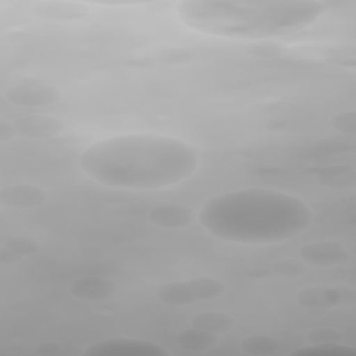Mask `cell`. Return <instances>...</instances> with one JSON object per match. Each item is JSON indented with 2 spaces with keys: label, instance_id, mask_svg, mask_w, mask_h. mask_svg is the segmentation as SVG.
<instances>
[{
  "label": "cell",
  "instance_id": "1",
  "mask_svg": "<svg viewBox=\"0 0 356 356\" xmlns=\"http://www.w3.org/2000/svg\"><path fill=\"white\" fill-rule=\"evenodd\" d=\"M79 170L93 182L121 191H163L195 175L197 150L163 134L132 132L100 139L82 150Z\"/></svg>",
  "mask_w": 356,
  "mask_h": 356
},
{
  "label": "cell",
  "instance_id": "2",
  "mask_svg": "<svg viewBox=\"0 0 356 356\" xmlns=\"http://www.w3.org/2000/svg\"><path fill=\"white\" fill-rule=\"evenodd\" d=\"M197 220L220 241L264 246L305 232L313 221V210L295 195L246 188L211 196L200 207Z\"/></svg>",
  "mask_w": 356,
  "mask_h": 356
},
{
  "label": "cell",
  "instance_id": "3",
  "mask_svg": "<svg viewBox=\"0 0 356 356\" xmlns=\"http://www.w3.org/2000/svg\"><path fill=\"white\" fill-rule=\"evenodd\" d=\"M327 11L318 0H184L179 21L189 29L231 39H271L312 26Z\"/></svg>",
  "mask_w": 356,
  "mask_h": 356
},
{
  "label": "cell",
  "instance_id": "4",
  "mask_svg": "<svg viewBox=\"0 0 356 356\" xmlns=\"http://www.w3.org/2000/svg\"><path fill=\"white\" fill-rule=\"evenodd\" d=\"M227 291L225 284L214 277H193L163 284L157 298L170 306H188L197 302L216 300Z\"/></svg>",
  "mask_w": 356,
  "mask_h": 356
},
{
  "label": "cell",
  "instance_id": "5",
  "mask_svg": "<svg viewBox=\"0 0 356 356\" xmlns=\"http://www.w3.org/2000/svg\"><path fill=\"white\" fill-rule=\"evenodd\" d=\"M82 353L86 356H167L170 350L150 339L114 337L86 346Z\"/></svg>",
  "mask_w": 356,
  "mask_h": 356
},
{
  "label": "cell",
  "instance_id": "6",
  "mask_svg": "<svg viewBox=\"0 0 356 356\" xmlns=\"http://www.w3.org/2000/svg\"><path fill=\"white\" fill-rule=\"evenodd\" d=\"M61 96L63 93L57 86L40 82L15 83L4 92V97L8 103L26 108H43L53 106L60 102Z\"/></svg>",
  "mask_w": 356,
  "mask_h": 356
},
{
  "label": "cell",
  "instance_id": "7",
  "mask_svg": "<svg viewBox=\"0 0 356 356\" xmlns=\"http://www.w3.org/2000/svg\"><path fill=\"white\" fill-rule=\"evenodd\" d=\"M296 303L307 310H331L341 305L353 303L352 289H339L328 285H310L299 289L295 295Z\"/></svg>",
  "mask_w": 356,
  "mask_h": 356
},
{
  "label": "cell",
  "instance_id": "8",
  "mask_svg": "<svg viewBox=\"0 0 356 356\" xmlns=\"http://www.w3.org/2000/svg\"><path fill=\"white\" fill-rule=\"evenodd\" d=\"M299 259L307 266L334 267L350 260L349 249L334 239H321L303 245L299 249Z\"/></svg>",
  "mask_w": 356,
  "mask_h": 356
},
{
  "label": "cell",
  "instance_id": "9",
  "mask_svg": "<svg viewBox=\"0 0 356 356\" xmlns=\"http://www.w3.org/2000/svg\"><path fill=\"white\" fill-rule=\"evenodd\" d=\"M89 6L72 0H40L31 6V14L46 22H74L89 15Z\"/></svg>",
  "mask_w": 356,
  "mask_h": 356
},
{
  "label": "cell",
  "instance_id": "10",
  "mask_svg": "<svg viewBox=\"0 0 356 356\" xmlns=\"http://www.w3.org/2000/svg\"><path fill=\"white\" fill-rule=\"evenodd\" d=\"M17 135L28 139H54L64 134L63 120L49 114H28L14 121Z\"/></svg>",
  "mask_w": 356,
  "mask_h": 356
},
{
  "label": "cell",
  "instance_id": "11",
  "mask_svg": "<svg viewBox=\"0 0 356 356\" xmlns=\"http://www.w3.org/2000/svg\"><path fill=\"white\" fill-rule=\"evenodd\" d=\"M70 293L72 298L82 302H106L117 293V284L107 277L86 275L76 278L70 285Z\"/></svg>",
  "mask_w": 356,
  "mask_h": 356
},
{
  "label": "cell",
  "instance_id": "12",
  "mask_svg": "<svg viewBox=\"0 0 356 356\" xmlns=\"http://www.w3.org/2000/svg\"><path fill=\"white\" fill-rule=\"evenodd\" d=\"M196 218L197 214L192 207L178 203L159 204L147 211L149 222L163 229H181L189 227Z\"/></svg>",
  "mask_w": 356,
  "mask_h": 356
},
{
  "label": "cell",
  "instance_id": "13",
  "mask_svg": "<svg viewBox=\"0 0 356 356\" xmlns=\"http://www.w3.org/2000/svg\"><path fill=\"white\" fill-rule=\"evenodd\" d=\"M47 200V192L32 184H11L0 189V203L10 209H35Z\"/></svg>",
  "mask_w": 356,
  "mask_h": 356
},
{
  "label": "cell",
  "instance_id": "14",
  "mask_svg": "<svg viewBox=\"0 0 356 356\" xmlns=\"http://www.w3.org/2000/svg\"><path fill=\"white\" fill-rule=\"evenodd\" d=\"M191 325L214 335H224L235 327V318L222 310H206L191 318Z\"/></svg>",
  "mask_w": 356,
  "mask_h": 356
},
{
  "label": "cell",
  "instance_id": "15",
  "mask_svg": "<svg viewBox=\"0 0 356 356\" xmlns=\"http://www.w3.org/2000/svg\"><path fill=\"white\" fill-rule=\"evenodd\" d=\"M175 343L191 353H203L213 349L218 343V335L209 334L195 327L185 328L175 337Z\"/></svg>",
  "mask_w": 356,
  "mask_h": 356
},
{
  "label": "cell",
  "instance_id": "16",
  "mask_svg": "<svg viewBox=\"0 0 356 356\" xmlns=\"http://www.w3.org/2000/svg\"><path fill=\"white\" fill-rule=\"evenodd\" d=\"M316 181L330 189H353L356 185L355 168L350 165H332L320 170Z\"/></svg>",
  "mask_w": 356,
  "mask_h": 356
},
{
  "label": "cell",
  "instance_id": "17",
  "mask_svg": "<svg viewBox=\"0 0 356 356\" xmlns=\"http://www.w3.org/2000/svg\"><path fill=\"white\" fill-rule=\"evenodd\" d=\"M280 349V341L268 334H252L241 341V350L249 356H273Z\"/></svg>",
  "mask_w": 356,
  "mask_h": 356
},
{
  "label": "cell",
  "instance_id": "18",
  "mask_svg": "<svg viewBox=\"0 0 356 356\" xmlns=\"http://www.w3.org/2000/svg\"><path fill=\"white\" fill-rule=\"evenodd\" d=\"M291 353L296 356H355L356 350L352 346L342 342L324 345H305L302 348L293 349Z\"/></svg>",
  "mask_w": 356,
  "mask_h": 356
},
{
  "label": "cell",
  "instance_id": "19",
  "mask_svg": "<svg viewBox=\"0 0 356 356\" xmlns=\"http://www.w3.org/2000/svg\"><path fill=\"white\" fill-rule=\"evenodd\" d=\"M307 270V264L302 259L296 257H286L275 260L271 264L273 274L284 278H296L305 274Z\"/></svg>",
  "mask_w": 356,
  "mask_h": 356
},
{
  "label": "cell",
  "instance_id": "20",
  "mask_svg": "<svg viewBox=\"0 0 356 356\" xmlns=\"http://www.w3.org/2000/svg\"><path fill=\"white\" fill-rule=\"evenodd\" d=\"M4 246H7L8 249H11L15 254H18L21 259L25 257H31L35 256L40 252L42 245L40 242H38L36 239L31 238V236H24V235H17V236H11L8 238L4 243Z\"/></svg>",
  "mask_w": 356,
  "mask_h": 356
},
{
  "label": "cell",
  "instance_id": "21",
  "mask_svg": "<svg viewBox=\"0 0 356 356\" xmlns=\"http://www.w3.org/2000/svg\"><path fill=\"white\" fill-rule=\"evenodd\" d=\"M307 345H324V343H342L343 335L341 331L332 327H318L312 330L306 335Z\"/></svg>",
  "mask_w": 356,
  "mask_h": 356
},
{
  "label": "cell",
  "instance_id": "22",
  "mask_svg": "<svg viewBox=\"0 0 356 356\" xmlns=\"http://www.w3.org/2000/svg\"><path fill=\"white\" fill-rule=\"evenodd\" d=\"M331 127L342 135H355L356 132V113L353 110L339 111L331 118Z\"/></svg>",
  "mask_w": 356,
  "mask_h": 356
},
{
  "label": "cell",
  "instance_id": "23",
  "mask_svg": "<svg viewBox=\"0 0 356 356\" xmlns=\"http://www.w3.org/2000/svg\"><path fill=\"white\" fill-rule=\"evenodd\" d=\"M17 135V129L14 127V122H8V121H4L1 120L0 121V142L4 143L7 140H11L14 139Z\"/></svg>",
  "mask_w": 356,
  "mask_h": 356
},
{
  "label": "cell",
  "instance_id": "24",
  "mask_svg": "<svg viewBox=\"0 0 356 356\" xmlns=\"http://www.w3.org/2000/svg\"><path fill=\"white\" fill-rule=\"evenodd\" d=\"M22 259L18 254H15L11 249L1 245V248H0V264L1 266H13V264H17Z\"/></svg>",
  "mask_w": 356,
  "mask_h": 356
},
{
  "label": "cell",
  "instance_id": "25",
  "mask_svg": "<svg viewBox=\"0 0 356 356\" xmlns=\"http://www.w3.org/2000/svg\"><path fill=\"white\" fill-rule=\"evenodd\" d=\"M36 352L39 355H56L60 352V345L54 343V342H46V343H40L36 348Z\"/></svg>",
  "mask_w": 356,
  "mask_h": 356
},
{
  "label": "cell",
  "instance_id": "26",
  "mask_svg": "<svg viewBox=\"0 0 356 356\" xmlns=\"http://www.w3.org/2000/svg\"><path fill=\"white\" fill-rule=\"evenodd\" d=\"M271 44H273V43H268V47H271ZM261 50H264V46H263V44H261V46H259V50H256V51H261ZM270 54H271V51H270V50H267L263 56H270Z\"/></svg>",
  "mask_w": 356,
  "mask_h": 356
}]
</instances>
